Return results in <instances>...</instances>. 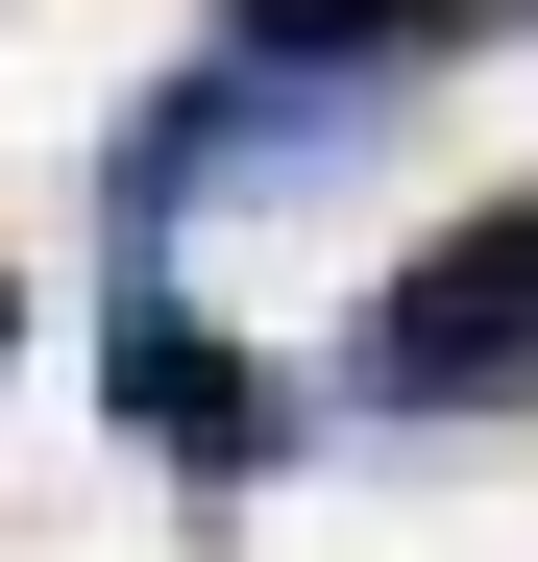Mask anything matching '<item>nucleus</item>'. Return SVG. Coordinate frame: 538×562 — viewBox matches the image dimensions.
<instances>
[{
  "instance_id": "f257e3e1",
  "label": "nucleus",
  "mask_w": 538,
  "mask_h": 562,
  "mask_svg": "<svg viewBox=\"0 0 538 562\" xmlns=\"http://www.w3.org/2000/svg\"><path fill=\"white\" fill-rule=\"evenodd\" d=\"M368 99H392V74H294V49H197L171 99H123V123H99V245L147 269V245L197 221V196H318V171L368 147Z\"/></svg>"
},
{
  "instance_id": "f03ea898",
  "label": "nucleus",
  "mask_w": 538,
  "mask_h": 562,
  "mask_svg": "<svg viewBox=\"0 0 538 562\" xmlns=\"http://www.w3.org/2000/svg\"><path fill=\"white\" fill-rule=\"evenodd\" d=\"M368 416H538V196H466L368 318H343Z\"/></svg>"
},
{
  "instance_id": "7ed1b4c3",
  "label": "nucleus",
  "mask_w": 538,
  "mask_h": 562,
  "mask_svg": "<svg viewBox=\"0 0 538 562\" xmlns=\"http://www.w3.org/2000/svg\"><path fill=\"white\" fill-rule=\"evenodd\" d=\"M99 416L171 464V490H269V464H294V392H269L171 269H99Z\"/></svg>"
},
{
  "instance_id": "20e7f679",
  "label": "nucleus",
  "mask_w": 538,
  "mask_h": 562,
  "mask_svg": "<svg viewBox=\"0 0 538 562\" xmlns=\"http://www.w3.org/2000/svg\"><path fill=\"white\" fill-rule=\"evenodd\" d=\"M221 49H294V74H440V49H490V0H221Z\"/></svg>"
},
{
  "instance_id": "39448f33",
  "label": "nucleus",
  "mask_w": 538,
  "mask_h": 562,
  "mask_svg": "<svg viewBox=\"0 0 538 562\" xmlns=\"http://www.w3.org/2000/svg\"><path fill=\"white\" fill-rule=\"evenodd\" d=\"M0 367H25V269H0Z\"/></svg>"
}]
</instances>
